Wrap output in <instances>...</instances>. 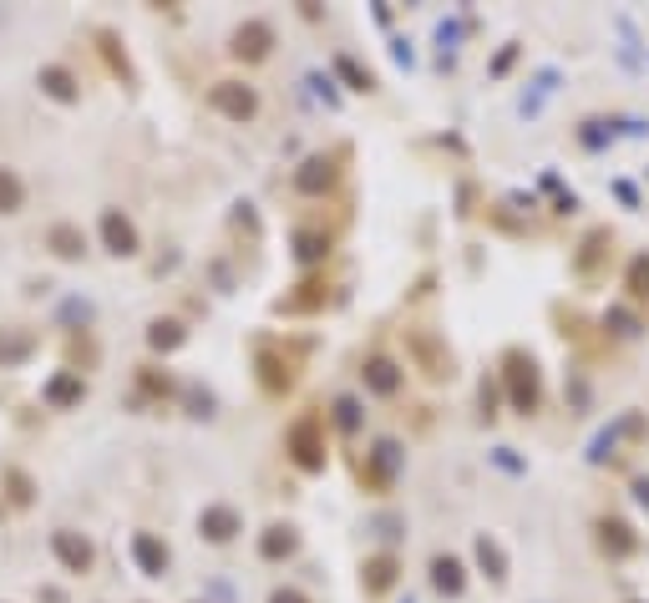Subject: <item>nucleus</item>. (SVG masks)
Listing matches in <instances>:
<instances>
[{
    "mask_svg": "<svg viewBox=\"0 0 649 603\" xmlns=\"http://www.w3.org/2000/svg\"><path fill=\"white\" fill-rule=\"evenodd\" d=\"M497 381H503L507 406H512L518 416H538V406H543V371H538V360L528 356L523 345H512V350H503Z\"/></svg>",
    "mask_w": 649,
    "mask_h": 603,
    "instance_id": "1",
    "label": "nucleus"
},
{
    "mask_svg": "<svg viewBox=\"0 0 649 603\" xmlns=\"http://www.w3.org/2000/svg\"><path fill=\"white\" fill-rule=\"evenodd\" d=\"M285 451L300 472H325L330 462V436H325V411H300L285 431Z\"/></svg>",
    "mask_w": 649,
    "mask_h": 603,
    "instance_id": "2",
    "label": "nucleus"
},
{
    "mask_svg": "<svg viewBox=\"0 0 649 603\" xmlns=\"http://www.w3.org/2000/svg\"><path fill=\"white\" fill-rule=\"evenodd\" d=\"M254 381L270 401H285L295 381H300V350H285L279 340H264L254 350Z\"/></svg>",
    "mask_w": 649,
    "mask_h": 603,
    "instance_id": "3",
    "label": "nucleus"
},
{
    "mask_svg": "<svg viewBox=\"0 0 649 603\" xmlns=\"http://www.w3.org/2000/svg\"><path fill=\"white\" fill-rule=\"evenodd\" d=\"M406 360H412L416 371H421V381H431V386H442V381H452V375H457L452 345H446L437 330H427V325H412V330H406Z\"/></svg>",
    "mask_w": 649,
    "mask_h": 603,
    "instance_id": "4",
    "label": "nucleus"
},
{
    "mask_svg": "<svg viewBox=\"0 0 649 603\" xmlns=\"http://www.w3.org/2000/svg\"><path fill=\"white\" fill-rule=\"evenodd\" d=\"M345 163H350V147H325V153H310L300 168H295V193H304V198H325V193L340 183Z\"/></svg>",
    "mask_w": 649,
    "mask_h": 603,
    "instance_id": "5",
    "label": "nucleus"
},
{
    "mask_svg": "<svg viewBox=\"0 0 649 603\" xmlns=\"http://www.w3.org/2000/svg\"><path fill=\"white\" fill-rule=\"evenodd\" d=\"M406 466V451H401V441H391V436H380L376 447L365 451L361 462V487L365 492H391V482H396V472Z\"/></svg>",
    "mask_w": 649,
    "mask_h": 603,
    "instance_id": "6",
    "label": "nucleus"
},
{
    "mask_svg": "<svg viewBox=\"0 0 649 603\" xmlns=\"http://www.w3.org/2000/svg\"><path fill=\"white\" fill-rule=\"evenodd\" d=\"M208 107L219 117H229V122H254L259 117V92L249 81H213L208 87Z\"/></svg>",
    "mask_w": 649,
    "mask_h": 603,
    "instance_id": "7",
    "label": "nucleus"
},
{
    "mask_svg": "<svg viewBox=\"0 0 649 603\" xmlns=\"http://www.w3.org/2000/svg\"><path fill=\"white\" fill-rule=\"evenodd\" d=\"M96 233H102V248H107L112 259H137V254H143V233H137V223H132L122 208H102Z\"/></svg>",
    "mask_w": 649,
    "mask_h": 603,
    "instance_id": "8",
    "label": "nucleus"
},
{
    "mask_svg": "<svg viewBox=\"0 0 649 603\" xmlns=\"http://www.w3.org/2000/svg\"><path fill=\"white\" fill-rule=\"evenodd\" d=\"M274 51V26L270 21H244V26H234V36H229V56L234 62H244V66H254V62H264Z\"/></svg>",
    "mask_w": 649,
    "mask_h": 603,
    "instance_id": "9",
    "label": "nucleus"
},
{
    "mask_svg": "<svg viewBox=\"0 0 649 603\" xmlns=\"http://www.w3.org/2000/svg\"><path fill=\"white\" fill-rule=\"evenodd\" d=\"M361 386L370 390V396H380V401H391V396H401V386H406V371H401L391 356H365Z\"/></svg>",
    "mask_w": 649,
    "mask_h": 603,
    "instance_id": "10",
    "label": "nucleus"
},
{
    "mask_svg": "<svg viewBox=\"0 0 649 603\" xmlns=\"http://www.w3.org/2000/svg\"><path fill=\"white\" fill-rule=\"evenodd\" d=\"M198 532H204L213 548H223V542H234L238 532H244V512L229 507V502H208V507L198 512Z\"/></svg>",
    "mask_w": 649,
    "mask_h": 603,
    "instance_id": "11",
    "label": "nucleus"
},
{
    "mask_svg": "<svg viewBox=\"0 0 649 603\" xmlns=\"http://www.w3.org/2000/svg\"><path fill=\"white\" fill-rule=\"evenodd\" d=\"M51 553H56V563H62L66 573H92V563H96L92 542L81 538L77 527H56V532H51Z\"/></svg>",
    "mask_w": 649,
    "mask_h": 603,
    "instance_id": "12",
    "label": "nucleus"
},
{
    "mask_svg": "<svg viewBox=\"0 0 649 603\" xmlns=\"http://www.w3.org/2000/svg\"><path fill=\"white\" fill-rule=\"evenodd\" d=\"M41 401L51 406V411H71V406H81L87 401V375L81 371H56L41 386Z\"/></svg>",
    "mask_w": 649,
    "mask_h": 603,
    "instance_id": "13",
    "label": "nucleus"
},
{
    "mask_svg": "<svg viewBox=\"0 0 649 603\" xmlns=\"http://www.w3.org/2000/svg\"><path fill=\"white\" fill-rule=\"evenodd\" d=\"M325 299H330V284H325V274H310V279H300V284H295V294H285L274 310H279V314H315V310H325Z\"/></svg>",
    "mask_w": 649,
    "mask_h": 603,
    "instance_id": "14",
    "label": "nucleus"
},
{
    "mask_svg": "<svg viewBox=\"0 0 649 603\" xmlns=\"http://www.w3.org/2000/svg\"><path fill=\"white\" fill-rule=\"evenodd\" d=\"M401 583V557L396 553H376L361 563V588L370 593V599H380V593H391V588Z\"/></svg>",
    "mask_w": 649,
    "mask_h": 603,
    "instance_id": "15",
    "label": "nucleus"
},
{
    "mask_svg": "<svg viewBox=\"0 0 649 603\" xmlns=\"http://www.w3.org/2000/svg\"><path fill=\"white\" fill-rule=\"evenodd\" d=\"M427 573H431V588H437L442 599H462V593H467V568H462L457 553H431Z\"/></svg>",
    "mask_w": 649,
    "mask_h": 603,
    "instance_id": "16",
    "label": "nucleus"
},
{
    "mask_svg": "<svg viewBox=\"0 0 649 603\" xmlns=\"http://www.w3.org/2000/svg\"><path fill=\"white\" fill-rule=\"evenodd\" d=\"M614 254V233L609 229H594V233H584V244L573 248V274L578 279H594L599 274V264Z\"/></svg>",
    "mask_w": 649,
    "mask_h": 603,
    "instance_id": "17",
    "label": "nucleus"
},
{
    "mask_svg": "<svg viewBox=\"0 0 649 603\" xmlns=\"http://www.w3.org/2000/svg\"><path fill=\"white\" fill-rule=\"evenodd\" d=\"M295 553H300V532H295V523H270L264 532H259V557H264V563H289Z\"/></svg>",
    "mask_w": 649,
    "mask_h": 603,
    "instance_id": "18",
    "label": "nucleus"
},
{
    "mask_svg": "<svg viewBox=\"0 0 649 603\" xmlns=\"http://www.w3.org/2000/svg\"><path fill=\"white\" fill-rule=\"evenodd\" d=\"M132 557H137V568L147 573V578H162L168 573V542L158 538V532H132Z\"/></svg>",
    "mask_w": 649,
    "mask_h": 603,
    "instance_id": "19",
    "label": "nucleus"
},
{
    "mask_svg": "<svg viewBox=\"0 0 649 603\" xmlns=\"http://www.w3.org/2000/svg\"><path fill=\"white\" fill-rule=\"evenodd\" d=\"M46 248L56 254V259H66V264H77V259H87V233H81V223H51L46 229Z\"/></svg>",
    "mask_w": 649,
    "mask_h": 603,
    "instance_id": "20",
    "label": "nucleus"
},
{
    "mask_svg": "<svg viewBox=\"0 0 649 603\" xmlns=\"http://www.w3.org/2000/svg\"><path fill=\"white\" fill-rule=\"evenodd\" d=\"M36 87L51 96V102H62V107H71V102H81V81L71 77V66H41V77H36Z\"/></svg>",
    "mask_w": 649,
    "mask_h": 603,
    "instance_id": "21",
    "label": "nucleus"
},
{
    "mask_svg": "<svg viewBox=\"0 0 649 603\" xmlns=\"http://www.w3.org/2000/svg\"><path fill=\"white\" fill-rule=\"evenodd\" d=\"M330 254H335V233H325V229H300L295 233V259H300L304 269L325 264Z\"/></svg>",
    "mask_w": 649,
    "mask_h": 603,
    "instance_id": "22",
    "label": "nucleus"
},
{
    "mask_svg": "<svg viewBox=\"0 0 649 603\" xmlns=\"http://www.w3.org/2000/svg\"><path fill=\"white\" fill-rule=\"evenodd\" d=\"M599 548L609 557H629L639 548V538H634V527L624 517H599Z\"/></svg>",
    "mask_w": 649,
    "mask_h": 603,
    "instance_id": "23",
    "label": "nucleus"
},
{
    "mask_svg": "<svg viewBox=\"0 0 649 603\" xmlns=\"http://www.w3.org/2000/svg\"><path fill=\"white\" fill-rule=\"evenodd\" d=\"M96 51H102V62H107V71L122 87H137V71H132V62H127V51H122V41L112 31H96Z\"/></svg>",
    "mask_w": 649,
    "mask_h": 603,
    "instance_id": "24",
    "label": "nucleus"
},
{
    "mask_svg": "<svg viewBox=\"0 0 649 603\" xmlns=\"http://www.w3.org/2000/svg\"><path fill=\"white\" fill-rule=\"evenodd\" d=\"M472 557H477V568L487 573L492 583H503V578H507V553H503V542L492 538V532H477Z\"/></svg>",
    "mask_w": 649,
    "mask_h": 603,
    "instance_id": "25",
    "label": "nucleus"
},
{
    "mask_svg": "<svg viewBox=\"0 0 649 603\" xmlns=\"http://www.w3.org/2000/svg\"><path fill=\"white\" fill-rule=\"evenodd\" d=\"M335 77L345 81L350 92H361V96L376 92V71H370V66H361L355 56H335Z\"/></svg>",
    "mask_w": 649,
    "mask_h": 603,
    "instance_id": "26",
    "label": "nucleus"
},
{
    "mask_svg": "<svg viewBox=\"0 0 649 603\" xmlns=\"http://www.w3.org/2000/svg\"><path fill=\"white\" fill-rule=\"evenodd\" d=\"M553 87H558V66H543L538 77H533V92H523L518 112H523V117H538V112H543V102L553 96Z\"/></svg>",
    "mask_w": 649,
    "mask_h": 603,
    "instance_id": "27",
    "label": "nucleus"
},
{
    "mask_svg": "<svg viewBox=\"0 0 649 603\" xmlns=\"http://www.w3.org/2000/svg\"><path fill=\"white\" fill-rule=\"evenodd\" d=\"M183 340H188V330H183V320H153V325H147V350H158V356L178 350Z\"/></svg>",
    "mask_w": 649,
    "mask_h": 603,
    "instance_id": "28",
    "label": "nucleus"
},
{
    "mask_svg": "<svg viewBox=\"0 0 649 603\" xmlns=\"http://www.w3.org/2000/svg\"><path fill=\"white\" fill-rule=\"evenodd\" d=\"M31 350H36L31 330H0V365H21Z\"/></svg>",
    "mask_w": 649,
    "mask_h": 603,
    "instance_id": "29",
    "label": "nucleus"
},
{
    "mask_svg": "<svg viewBox=\"0 0 649 603\" xmlns=\"http://www.w3.org/2000/svg\"><path fill=\"white\" fill-rule=\"evenodd\" d=\"M26 208V183L16 168H0V218H11Z\"/></svg>",
    "mask_w": 649,
    "mask_h": 603,
    "instance_id": "30",
    "label": "nucleus"
},
{
    "mask_svg": "<svg viewBox=\"0 0 649 603\" xmlns=\"http://www.w3.org/2000/svg\"><path fill=\"white\" fill-rule=\"evenodd\" d=\"M624 289H629L634 305H649V254L629 259V274H624Z\"/></svg>",
    "mask_w": 649,
    "mask_h": 603,
    "instance_id": "31",
    "label": "nucleus"
},
{
    "mask_svg": "<svg viewBox=\"0 0 649 603\" xmlns=\"http://www.w3.org/2000/svg\"><path fill=\"white\" fill-rule=\"evenodd\" d=\"M330 416L340 431H361V406H355V396H340V401L330 406Z\"/></svg>",
    "mask_w": 649,
    "mask_h": 603,
    "instance_id": "32",
    "label": "nucleus"
},
{
    "mask_svg": "<svg viewBox=\"0 0 649 603\" xmlns=\"http://www.w3.org/2000/svg\"><path fill=\"white\" fill-rule=\"evenodd\" d=\"M5 487H11V502H16V507H31V477H26V472H16V466H11V472H5Z\"/></svg>",
    "mask_w": 649,
    "mask_h": 603,
    "instance_id": "33",
    "label": "nucleus"
},
{
    "mask_svg": "<svg viewBox=\"0 0 649 603\" xmlns=\"http://www.w3.org/2000/svg\"><path fill=\"white\" fill-rule=\"evenodd\" d=\"M143 386L147 390H153V396H173V390H178V381H173V375H168V371H153V365H147V371H143Z\"/></svg>",
    "mask_w": 649,
    "mask_h": 603,
    "instance_id": "34",
    "label": "nucleus"
},
{
    "mask_svg": "<svg viewBox=\"0 0 649 603\" xmlns=\"http://www.w3.org/2000/svg\"><path fill=\"white\" fill-rule=\"evenodd\" d=\"M512 62H518V41H507V46L497 51V56H492L487 71H492V77H507V71H512Z\"/></svg>",
    "mask_w": 649,
    "mask_h": 603,
    "instance_id": "35",
    "label": "nucleus"
},
{
    "mask_svg": "<svg viewBox=\"0 0 649 603\" xmlns=\"http://www.w3.org/2000/svg\"><path fill=\"white\" fill-rule=\"evenodd\" d=\"M270 603H310V593L295 588V583H285V588H274V593H270Z\"/></svg>",
    "mask_w": 649,
    "mask_h": 603,
    "instance_id": "36",
    "label": "nucleus"
},
{
    "mask_svg": "<svg viewBox=\"0 0 649 603\" xmlns=\"http://www.w3.org/2000/svg\"><path fill=\"white\" fill-rule=\"evenodd\" d=\"M482 416H497V386H487V381H482Z\"/></svg>",
    "mask_w": 649,
    "mask_h": 603,
    "instance_id": "37",
    "label": "nucleus"
},
{
    "mask_svg": "<svg viewBox=\"0 0 649 603\" xmlns=\"http://www.w3.org/2000/svg\"><path fill=\"white\" fill-rule=\"evenodd\" d=\"M41 603H66V599H62V588H41Z\"/></svg>",
    "mask_w": 649,
    "mask_h": 603,
    "instance_id": "38",
    "label": "nucleus"
},
{
    "mask_svg": "<svg viewBox=\"0 0 649 603\" xmlns=\"http://www.w3.org/2000/svg\"><path fill=\"white\" fill-rule=\"evenodd\" d=\"M406 603H412V599H406Z\"/></svg>",
    "mask_w": 649,
    "mask_h": 603,
    "instance_id": "39",
    "label": "nucleus"
}]
</instances>
